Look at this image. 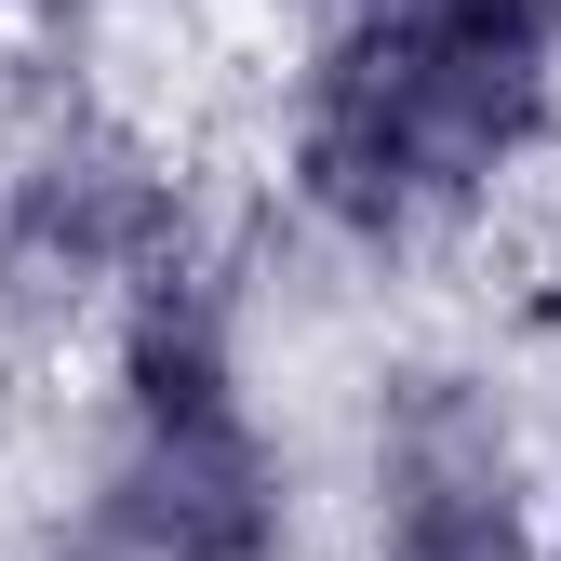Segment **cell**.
<instances>
[{"label":"cell","mask_w":561,"mask_h":561,"mask_svg":"<svg viewBox=\"0 0 561 561\" xmlns=\"http://www.w3.org/2000/svg\"><path fill=\"white\" fill-rule=\"evenodd\" d=\"M81 495L148 561H295V455L267 414H201V428H107Z\"/></svg>","instance_id":"obj_2"},{"label":"cell","mask_w":561,"mask_h":561,"mask_svg":"<svg viewBox=\"0 0 561 561\" xmlns=\"http://www.w3.org/2000/svg\"><path fill=\"white\" fill-rule=\"evenodd\" d=\"M14 561H148V548H134V535H121V522H107V508L81 495V508H54V522H41V535L14 548Z\"/></svg>","instance_id":"obj_3"},{"label":"cell","mask_w":561,"mask_h":561,"mask_svg":"<svg viewBox=\"0 0 561 561\" xmlns=\"http://www.w3.org/2000/svg\"><path fill=\"white\" fill-rule=\"evenodd\" d=\"M548 481L481 362H401L362 428V561H548Z\"/></svg>","instance_id":"obj_1"},{"label":"cell","mask_w":561,"mask_h":561,"mask_svg":"<svg viewBox=\"0 0 561 561\" xmlns=\"http://www.w3.org/2000/svg\"><path fill=\"white\" fill-rule=\"evenodd\" d=\"M548 561H561V481H548Z\"/></svg>","instance_id":"obj_4"}]
</instances>
